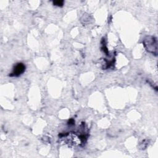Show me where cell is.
Segmentation results:
<instances>
[{
	"mask_svg": "<svg viewBox=\"0 0 158 158\" xmlns=\"http://www.w3.org/2000/svg\"><path fill=\"white\" fill-rule=\"evenodd\" d=\"M25 70V66L22 63H19L17 64L14 68L13 72L10 73V76H19L21 75Z\"/></svg>",
	"mask_w": 158,
	"mask_h": 158,
	"instance_id": "cell-2",
	"label": "cell"
},
{
	"mask_svg": "<svg viewBox=\"0 0 158 158\" xmlns=\"http://www.w3.org/2000/svg\"><path fill=\"white\" fill-rule=\"evenodd\" d=\"M67 143L72 146H78L81 143V139L76 134L70 133L67 136Z\"/></svg>",
	"mask_w": 158,
	"mask_h": 158,
	"instance_id": "cell-1",
	"label": "cell"
},
{
	"mask_svg": "<svg viewBox=\"0 0 158 158\" xmlns=\"http://www.w3.org/2000/svg\"><path fill=\"white\" fill-rule=\"evenodd\" d=\"M64 1H55L53 2V4L56 6H61L63 5Z\"/></svg>",
	"mask_w": 158,
	"mask_h": 158,
	"instance_id": "cell-3",
	"label": "cell"
}]
</instances>
